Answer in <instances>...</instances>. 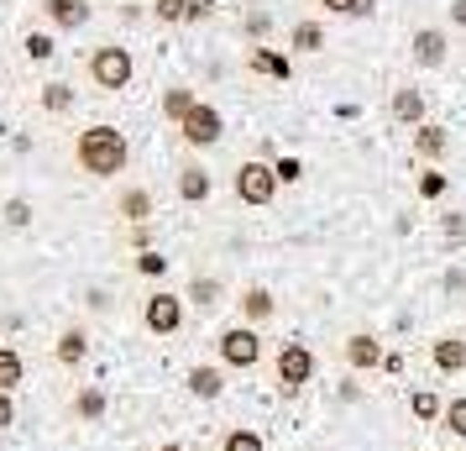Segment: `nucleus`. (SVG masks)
<instances>
[{
    "label": "nucleus",
    "mask_w": 466,
    "mask_h": 451,
    "mask_svg": "<svg viewBox=\"0 0 466 451\" xmlns=\"http://www.w3.org/2000/svg\"><path fill=\"white\" fill-rule=\"evenodd\" d=\"M16 425V405H11V394H0V430Z\"/></svg>",
    "instance_id": "obj_39"
},
{
    "label": "nucleus",
    "mask_w": 466,
    "mask_h": 451,
    "mask_svg": "<svg viewBox=\"0 0 466 451\" xmlns=\"http://www.w3.org/2000/svg\"><path fill=\"white\" fill-rule=\"evenodd\" d=\"M184 300H194L199 310H215V304H220V279H194Z\"/></svg>",
    "instance_id": "obj_27"
},
{
    "label": "nucleus",
    "mask_w": 466,
    "mask_h": 451,
    "mask_svg": "<svg viewBox=\"0 0 466 451\" xmlns=\"http://www.w3.org/2000/svg\"><path fill=\"white\" fill-rule=\"evenodd\" d=\"M441 231H445V241H466V220H461V215H445Z\"/></svg>",
    "instance_id": "obj_36"
},
{
    "label": "nucleus",
    "mask_w": 466,
    "mask_h": 451,
    "mask_svg": "<svg viewBox=\"0 0 466 451\" xmlns=\"http://www.w3.org/2000/svg\"><path fill=\"white\" fill-rule=\"evenodd\" d=\"M340 352H346V367H357V373H367V367H382V357H388L372 331H351Z\"/></svg>",
    "instance_id": "obj_11"
},
{
    "label": "nucleus",
    "mask_w": 466,
    "mask_h": 451,
    "mask_svg": "<svg viewBox=\"0 0 466 451\" xmlns=\"http://www.w3.org/2000/svg\"><path fill=\"white\" fill-rule=\"evenodd\" d=\"M5 226H11V231L32 226V205H26V200H5Z\"/></svg>",
    "instance_id": "obj_31"
},
{
    "label": "nucleus",
    "mask_w": 466,
    "mask_h": 451,
    "mask_svg": "<svg viewBox=\"0 0 466 451\" xmlns=\"http://www.w3.org/2000/svg\"><path fill=\"white\" fill-rule=\"evenodd\" d=\"M445 16H451V26H461V32H466V0H451V5H445Z\"/></svg>",
    "instance_id": "obj_41"
},
{
    "label": "nucleus",
    "mask_w": 466,
    "mask_h": 451,
    "mask_svg": "<svg viewBox=\"0 0 466 451\" xmlns=\"http://www.w3.org/2000/svg\"><path fill=\"white\" fill-rule=\"evenodd\" d=\"M409 409H414V420H424V425H435L445 415L441 394H430V388H414V394H409Z\"/></svg>",
    "instance_id": "obj_25"
},
{
    "label": "nucleus",
    "mask_w": 466,
    "mask_h": 451,
    "mask_svg": "<svg viewBox=\"0 0 466 451\" xmlns=\"http://www.w3.org/2000/svg\"><path fill=\"white\" fill-rule=\"evenodd\" d=\"M215 16V0H189V11H184V22H210Z\"/></svg>",
    "instance_id": "obj_35"
},
{
    "label": "nucleus",
    "mask_w": 466,
    "mask_h": 451,
    "mask_svg": "<svg viewBox=\"0 0 466 451\" xmlns=\"http://www.w3.org/2000/svg\"><path fill=\"white\" fill-rule=\"evenodd\" d=\"M378 11V0H357V16H372Z\"/></svg>",
    "instance_id": "obj_42"
},
{
    "label": "nucleus",
    "mask_w": 466,
    "mask_h": 451,
    "mask_svg": "<svg viewBox=\"0 0 466 451\" xmlns=\"http://www.w3.org/2000/svg\"><path fill=\"white\" fill-rule=\"evenodd\" d=\"M178 137H184V148H215V142L226 137V116H220L210 100H199V106L178 121Z\"/></svg>",
    "instance_id": "obj_7"
},
{
    "label": "nucleus",
    "mask_w": 466,
    "mask_h": 451,
    "mask_svg": "<svg viewBox=\"0 0 466 451\" xmlns=\"http://www.w3.org/2000/svg\"><path fill=\"white\" fill-rule=\"evenodd\" d=\"M445 152H451V131H445L441 121H424V127H414V158H424V163H441Z\"/></svg>",
    "instance_id": "obj_12"
},
{
    "label": "nucleus",
    "mask_w": 466,
    "mask_h": 451,
    "mask_svg": "<svg viewBox=\"0 0 466 451\" xmlns=\"http://www.w3.org/2000/svg\"><path fill=\"white\" fill-rule=\"evenodd\" d=\"M319 11H330V16H357V0H315Z\"/></svg>",
    "instance_id": "obj_37"
},
{
    "label": "nucleus",
    "mask_w": 466,
    "mask_h": 451,
    "mask_svg": "<svg viewBox=\"0 0 466 451\" xmlns=\"http://www.w3.org/2000/svg\"><path fill=\"white\" fill-rule=\"evenodd\" d=\"M37 106H43L47 116H68V110H74V85H64V79H47V85L37 89Z\"/></svg>",
    "instance_id": "obj_20"
},
{
    "label": "nucleus",
    "mask_w": 466,
    "mask_h": 451,
    "mask_svg": "<svg viewBox=\"0 0 466 451\" xmlns=\"http://www.w3.org/2000/svg\"><path fill=\"white\" fill-rule=\"evenodd\" d=\"M53 357H58L64 367H79V363H85V357H89V336H85V325H68L64 336L53 342Z\"/></svg>",
    "instance_id": "obj_16"
},
{
    "label": "nucleus",
    "mask_w": 466,
    "mask_h": 451,
    "mask_svg": "<svg viewBox=\"0 0 466 451\" xmlns=\"http://www.w3.org/2000/svg\"><path fill=\"white\" fill-rule=\"evenodd\" d=\"M142 325L152 336H178L184 331V294H168V289L147 294L142 300Z\"/></svg>",
    "instance_id": "obj_6"
},
{
    "label": "nucleus",
    "mask_w": 466,
    "mask_h": 451,
    "mask_svg": "<svg viewBox=\"0 0 466 451\" xmlns=\"http://www.w3.org/2000/svg\"><path fill=\"white\" fill-rule=\"evenodd\" d=\"M445 194V173H420V200H441Z\"/></svg>",
    "instance_id": "obj_34"
},
{
    "label": "nucleus",
    "mask_w": 466,
    "mask_h": 451,
    "mask_svg": "<svg viewBox=\"0 0 466 451\" xmlns=\"http://www.w3.org/2000/svg\"><path fill=\"white\" fill-rule=\"evenodd\" d=\"M26 378V363H22V352L16 346H0V394H11V388Z\"/></svg>",
    "instance_id": "obj_24"
},
{
    "label": "nucleus",
    "mask_w": 466,
    "mask_h": 451,
    "mask_svg": "<svg viewBox=\"0 0 466 451\" xmlns=\"http://www.w3.org/2000/svg\"><path fill=\"white\" fill-rule=\"evenodd\" d=\"M268 11H252V16H247V37H268Z\"/></svg>",
    "instance_id": "obj_38"
},
{
    "label": "nucleus",
    "mask_w": 466,
    "mask_h": 451,
    "mask_svg": "<svg viewBox=\"0 0 466 451\" xmlns=\"http://www.w3.org/2000/svg\"><path fill=\"white\" fill-rule=\"evenodd\" d=\"M273 373H278V388H283V394H304V388L315 384V352H309V342H283L278 346Z\"/></svg>",
    "instance_id": "obj_3"
},
{
    "label": "nucleus",
    "mask_w": 466,
    "mask_h": 451,
    "mask_svg": "<svg viewBox=\"0 0 466 451\" xmlns=\"http://www.w3.org/2000/svg\"><path fill=\"white\" fill-rule=\"evenodd\" d=\"M194 106H199V95H194L189 85H173V89H163V116H168L173 127H178V121H184V116H189Z\"/></svg>",
    "instance_id": "obj_22"
},
{
    "label": "nucleus",
    "mask_w": 466,
    "mask_h": 451,
    "mask_svg": "<svg viewBox=\"0 0 466 451\" xmlns=\"http://www.w3.org/2000/svg\"><path fill=\"white\" fill-rule=\"evenodd\" d=\"M430 363L441 367V373H461L466 367V342L461 336H441V342L430 346Z\"/></svg>",
    "instance_id": "obj_18"
},
{
    "label": "nucleus",
    "mask_w": 466,
    "mask_h": 451,
    "mask_svg": "<svg viewBox=\"0 0 466 451\" xmlns=\"http://www.w3.org/2000/svg\"><path fill=\"white\" fill-rule=\"evenodd\" d=\"M220 451H268V446H262V436L252 425H231L220 436Z\"/></svg>",
    "instance_id": "obj_26"
},
{
    "label": "nucleus",
    "mask_w": 466,
    "mask_h": 451,
    "mask_svg": "<svg viewBox=\"0 0 466 451\" xmlns=\"http://www.w3.org/2000/svg\"><path fill=\"white\" fill-rule=\"evenodd\" d=\"M74 420H85V425H95V420H106V394L89 384L74 394Z\"/></svg>",
    "instance_id": "obj_23"
},
{
    "label": "nucleus",
    "mask_w": 466,
    "mask_h": 451,
    "mask_svg": "<svg viewBox=\"0 0 466 451\" xmlns=\"http://www.w3.org/2000/svg\"><path fill=\"white\" fill-rule=\"evenodd\" d=\"M74 163L89 173V179H116V173H127L131 163V142L121 127H85L74 137Z\"/></svg>",
    "instance_id": "obj_1"
},
{
    "label": "nucleus",
    "mask_w": 466,
    "mask_h": 451,
    "mask_svg": "<svg viewBox=\"0 0 466 451\" xmlns=\"http://www.w3.org/2000/svg\"><path fill=\"white\" fill-rule=\"evenodd\" d=\"M137 273H147V279H163V273H168V258H163V252H137Z\"/></svg>",
    "instance_id": "obj_30"
},
{
    "label": "nucleus",
    "mask_w": 466,
    "mask_h": 451,
    "mask_svg": "<svg viewBox=\"0 0 466 451\" xmlns=\"http://www.w3.org/2000/svg\"><path fill=\"white\" fill-rule=\"evenodd\" d=\"M215 352H220V363L226 367H241V373H252L257 363H262V336H257V325H226L220 331V342H215Z\"/></svg>",
    "instance_id": "obj_5"
},
{
    "label": "nucleus",
    "mask_w": 466,
    "mask_h": 451,
    "mask_svg": "<svg viewBox=\"0 0 466 451\" xmlns=\"http://www.w3.org/2000/svg\"><path fill=\"white\" fill-rule=\"evenodd\" d=\"M289 47H294V53H319V47H325V22H315V16L294 22V32H289Z\"/></svg>",
    "instance_id": "obj_21"
},
{
    "label": "nucleus",
    "mask_w": 466,
    "mask_h": 451,
    "mask_svg": "<svg viewBox=\"0 0 466 451\" xmlns=\"http://www.w3.org/2000/svg\"><path fill=\"white\" fill-rule=\"evenodd\" d=\"M409 53H414V64L420 68H441L445 58H451V37H445V26H420L414 43H409Z\"/></svg>",
    "instance_id": "obj_10"
},
{
    "label": "nucleus",
    "mask_w": 466,
    "mask_h": 451,
    "mask_svg": "<svg viewBox=\"0 0 466 451\" xmlns=\"http://www.w3.org/2000/svg\"><path fill=\"white\" fill-rule=\"evenodd\" d=\"M184 388H189L194 399H220V394H226V373H220V367H189V378H184Z\"/></svg>",
    "instance_id": "obj_15"
},
{
    "label": "nucleus",
    "mask_w": 466,
    "mask_h": 451,
    "mask_svg": "<svg viewBox=\"0 0 466 451\" xmlns=\"http://www.w3.org/2000/svg\"><path fill=\"white\" fill-rule=\"evenodd\" d=\"M116 215H121V220H131V226H147V220H152V194L142 190V184L121 190V200H116Z\"/></svg>",
    "instance_id": "obj_14"
},
{
    "label": "nucleus",
    "mask_w": 466,
    "mask_h": 451,
    "mask_svg": "<svg viewBox=\"0 0 466 451\" xmlns=\"http://www.w3.org/2000/svg\"><path fill=\"white\" fill-rule=\"evenodd\" d=\"M85 74H89L95 89L121 95V89H131V79H137V58H131V47H121V43H100L85 58Z\"/></svg>",
    "instance_id": "obj_2"
},
{
    "label": "nucleus",
    "mask_w": 466,
    "mask_h": 451,
    "mask_svg": "<svg viewBox=\"0 0 466 451\" xmlns=\"http://www.w3.org/2000/svg\"><path fill=\"white\" fill-rule=\"evenodd\" d=\"M273 173H278V184H299V179H304V163H299V158H278Z\"/></svg>",
    "instance_id": "obj_33"
},
{
    "label": "nucleus",
    "mask_w": 466,
    "mask_h": 451,
    "mask_svg": "<svg viewBox=\"0 0 466 451\" xmlns=\"http://www.w3.org/2000/svg\"><path fill=\"white\" fill-rule=\"evenodd\" d=\"M184 11H189V0H152V16H157V22H168V26L184 22Z\"/></svg>",
    "instance_id": "obj_29"
},
{
    "label": "nucleus",
    "mask_w": 466,
    "mask_h": 451,
    "mask_svg": "<svg viewBox=\"0 0 466 451\" xmlns=\"http://www.w3.org/2000/svg\"><path fill=\"white\" fill-rule=\"evenodd\" d=\"M37 11H43V22L53 26V32H79V26H89V16H95L89 0H37Z\"/></svg>",
    "instance_id": "obj_8"
},
{
    "label": "nucleus",
    "mask_w": 466,
    "mask_h": 451,
    "mask_svg": "<svg viewBox=\"0 0 466 451\" xmlns=\"http://www.w3.org/2000/svg\"><path fill=\"white\" fill-rule=\"evenodd\" d=\"M26 58L47 64V58H53V37H47V32H26Z\"/></svg>",
    "instance_id": "obj_32"
},
{
    "label": "nucleus",
    "mask_w": 466,
    "mask_h": 451,
    "mask_svg": "<svg viewBox=\"0 0 466 451\" xmlns=\"http://www.w3.org/2000/svg\"><path fill=\"white\" fill-rule=\"evenodd\" d=\"M273 310H278V300H273V289H262V283H252V289L241 294V315H247V325L273 321Z\"/></svg>",
    "instance_id": "obj_17"
},
{
    "label": "nucleus",
    "mask_w": 466,
    "mask_h": 451,
    "mask_svg": "<svg viewBox=\"0 0 466 451\" xmlns=\"http://www.w3.org/2000/svg\"><path fill=\"white\" fill-rule=\"evenodd\" d=\"M445 294H466V273H461V268H451V273H445Z\"/></svg>",
    "instance_id": "obj_40"
},
{
    "label": "nucleus",
    "mask_w": 466,
    "mask_h": 451,
    "mask_svg": "<svg viewBox=\"0 0 466 451\" xmlns=\"http://www.w3.org/2000/svg\"><path fill=\"white\" fill-rule=\"evenodd\" d=\"M157 451H184V446H178V441H168V446H157Z\"/></svg>",
    "instance_id": "obj_43"
},
{
    "label": "nucleus",
    "mask_w": 466,
    "mask_h": 451,
    "mask_svg": "<svg viewBox=\"0 0 466 451\" xmlns=\"http://www.w3.org/2000/svg\"><path fill=\"white\" fill-rule=\"evenodd\" d=\"M210 169H205V163H184V169H178V200H184V205H205V200H210Z\"/></svg>",
    "instance_id": "obj_13"
},
{
    "label": "nucleus",
    "mask_w": 466,
    "mask_h": 451,
    "mask_svg": "<svg viewBox=\"0 0 466 451\" xmlns=\"http://www.w3.org/2000/svg\"><path fill=\"white\" fill-rule=\"evenodd\" d=\"M247 64H252V74H268V79H289V74H294V64H289L283 53H273V47H262V43L247 53Z\"/></svg>",
    "instance_id": "obj_19"
},
{
    "label": "nucleus",
    "mask_w": 466,
    "mask_h": 451,
    "mask_svg": "<svg viewBox=\"0 0 466 451\" xmlns=\"http://www.w3.org/2000/svg\"><path fill=\"white\" fill-rule=\"evenodd\" d=\"M441 430H451V436H461V441H466V394H461V399H445Z\"/></svg>",
    "instance_id": "obj_28"
},
{
    "label": "nucleus",
    "mask_w": 466,
    "mask_h": 451,
    "mask_svg": "<svg viewBox=\"0 0 466 451\" xmlns=\"http://www.w3.org/2000/svg\"><path fill=\"white\" fill-rule=\"evenodd\" d=\"M388 116L399 121V127H424L430 121V100H424L420 85H399L393 89V100H388Z\"/></svg>",
    "instance_id": "obj_9"
},
{
    "label": "nucleus",
    "mask_w": 466,
    "mask_h": 451,
    "mask_svg": "<svg viewBox=\"0 0 466 451\" xmlns=\"http://www.w3.org/2000/svg\"><path fill=\"white\" fill-rule=\"evenodd\" d=\"M231 190H236V200H241V205H252V210L273 205V194H278V173H273V163H262V158H247V163L236 169Z\"/></svg>",
    "instance_id": "obj_4"
}]
</instances>
